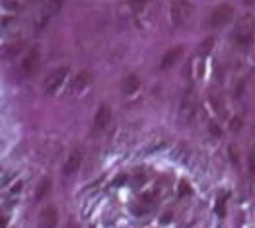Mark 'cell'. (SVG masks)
Returning <instances> with one entry per match:
<instances>
[{"label":"cell","instance_id":"1","mask_svg":"<svg viewBox=\"0 0 255 228\" xmlns=\"http://www.w3.org/2000/svg\"><path fill=\"white\" fill-rule=\"evenodd\" d=\"M234 41L240 47H250L254 41V16L252 14H244L242 18H238L236 27H234Z\"/></svg>","mask_w":255,"mask_h":228},{"label":"cell","instance_id":"2","mask_svg":"<svg viewBox=\"0 0 255 228\" xmlns=\"http://www.w3.org/2000/svg\"><path fill=\"white\" fill-rule=\"evenodd\" d=\"M191 14H193V6L187 0H176L170 6V18H172V22L176 25L187 24L189 18H191Z\"/></svg>","mask_w":255,"mask_h":228},{"label":"cell","instance_id":"3","mask_svg":"<svg viewBox=\"0 0 255 228\" xmlns=\"http://www.w3.org/2000/svg\"><path fill=\"white\" fill-rule=\"evenodd\" d=\"M66 76H68V67H61V69L53 71L51 75L47 76L45 84H43L45 94H55V92H59V90L63 88V84H64Z\"/></svg>","mask_w":255,"mask_h":228},{"label":"cell","instance_id":"4","mask_svg":"<svg viewBox=\"0 0 255 228\" xmlns=\"http://www.w3.org/2000/svg\"><path fill=\"white\" fill-rule=\"evenodd\" d=\"M232 18H234V8L230 4H220L212 12V16H210V24L214 25V27H222V25H226L228 22H232Z\"/></svg>","mask_w":255,"mask_h":228},{"label":"cell","instance_id":"5","mask_svg":"<svg viewBox=\"0 0 255 228\" xmlns=\"http://www.w3.org/2000/svg\"><path fill=\"white\" fill-rule=\"evenodd\" d=\"M181 55H183V47L181 45H178V47H172V49L168 51L164 57H162V69L166 71V69H170V67H174L176 63H178L179 59H181Z\"/></svg>","mask_w":255,"mask_h":228},{"label":"cell","instance_id":"6","mask_svg":"<svg viewBox=\"0 0 255 228\" xmlns=\"http://www.w3.org/2000/svg\"><path fill=\"white\" fill-rule=\"evenodd\" d=\"M109 121H111V109H109L107 105H102V107L98 109L96 117H94V127H96V131H103L105 127L109 125Z\"/></svg>","mask_w":255,"mask_h":228},{"label":"cell","instance_id":"7","mask_svg":"<svg viewBox=\"0 0 255 228\" xmlns=\"http://www.w3.org/2000/svg\"><path fill=\"white\" fill-rule=\"evenodd\" d=\"M146 2H148V0H127V2L119 8V12L125 14V16H134V14H138V12L146 6Z\"/></svg>","mask_w":255,"mask_h":228},{"label":"cell","instance_id":"8","mask_svg":"<svg viewBox=\"0 0 255 228\" xmlns=\"http://www.w3.org/2000/svg\"><path fill=\"white\" fill-rule=\"evenodd\" d=\"M37 67H39V57H37V51H31L26 59H24V63H22L24 75H33V73L37 71Z\"/></svg>","mask_w":255,"mask_h":228},{"label":"cell","instance_id":"9","mask_svg":"<svg viewBox=\"0 0 255 228\" xmlns=\"http://www.w3.org/2000/svg\"><path fill=\"white\" fill-rule=\"evenodd\" d=\"M80 164H82V152L74 151L70 156H68L66 164H64V174H74V172H78Z\"/></svg>","mask_w":255,"mask_h":228},{"label":"cell","instance_id":"10","mask_svg":"<svg viewBox=\"0 0 255 228\" xmlns=\"http://www.w3.org/2000/svg\"><path fill=\"white\" fill-rule=\"evenodd\" d=\"M61 8V0H47L45 8L41 10V20H49L55 12H59Z\"/></svg>","mask_w":255,"mask_h":228},{"label":"cell","instance_id":"11","mask_svg":"<svg viewBox=\"0 0 255 228\" xmlns=\"http://www.w3.org/2000/svg\"><path fill=\"white\" fill-rule=\"evenodd\" d=\"M138 88H140V80H138L136 76H128L127 80H125V84H123V92L128 94V96L136 94V92H138Z\"/></svg>","mask_w":255,"mask_h":228},{"label":"cell","instance_id":"12","mask_svg":"<svg viewBox=\"0 0 255 228\" xmlns=\"http://www.w3.org/2000/svg\"><path fill=\"white\" fill-rule=\"evenodd\" d=\"M212 43H214V39H212V37H208V39L204 41V45H201V51L208 53V51H210V45H212Z\"/></svg>","mask_w":255,"mask_h":228},{"label":"cell","instance_id":"13","mask_svg":"<svg viewBox=\"0 0 255 228\" xmlns=\"http://www.w3.org/2000/svg\"><path fill=\"white\" fill-rule=\"evenodd\" d=\"M250 162H252V172H255V151L252 152V156H250Z\"/></svg>","mask_w":255,"mask_h":228},{"label":"cell","instance_id":"14","mask_svg":"<svg viewBox=\"0 0 255 228\" xmlns=\"http://www.w3.org/2000/svg\"><path fill=\"white\" fill-rule=\"evenodd\" d=\"M246 4H255V0H244Z\"/></svg>","mask_w":255,"mask_h":228}]
</instances>
